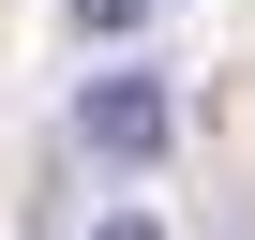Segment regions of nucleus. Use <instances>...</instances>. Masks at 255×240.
I'll return each mask as SVG.
<instances>
[{"instance_id":"nucleus-3","label":"nucleus","mask_w":255,"mask_h":240,"mask_svg":"<svg viewBox=\"0 0 255 240\" xmlns=\"http://www.w3.org/2000/svg\"><path fill=\"white\" fill-rule=\"evenodd\" d=\"M90 240H165V225H150V210H105V225H90Z\"/></svg>"},{"instance_id":"nucleus-2","label":"nucleus","mask_w":255,"mask_h":240,"mask_svg":"<svg viewBox=\"0 0 255 240\" xmlns=\"http://www.w3.org/2000/svg\"><path fill=\"white\" fill-rule=\"evenodd\" d=\"M60 15H75L90 45H120V30H150V0H60Z\"/></svg>"},{"instance_id":"nucleus-1","label":"nucleus","mask_w":255,"mask_h":240,"mask_svg":"<svg viewBox=\"0 0 255 240\" xmlns=\"http://www.w3.org/2000/svg\"><path fill=\"white\" fill-rule=\"evenodd\" d=\"M165 135H180V90H165V75L120 60V75L75 90V150H105V165H165Z\"/></svg>"}]
</instances>
